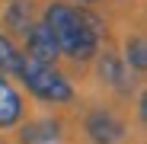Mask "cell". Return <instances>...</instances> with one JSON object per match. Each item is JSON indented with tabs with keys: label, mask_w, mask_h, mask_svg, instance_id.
I'll list each match as a JSON object with an SVG mask.
<instances>
[{
	"label": "cell",
	"mask_w": 147,
	"mask_h": 144,
	"mask_svg": "<svg viewBox=\"0 0 147 144\" xmlns=\"http://www.w3.org/2000/svg\"><path fill=\"white\" fill-rule=\"evenodd\" d=\"M42 26L51 32L58 51L74 58V61H90L99 48V39L90 32V26L80 19V10H74L67 3H48L45 16H42Z\"/></svg>",
	"instance_id": "cell-1"
},
{
	"label": "cell",
	"mask_w": 147,
	"mask_h": 144,
	"mask_svg": "<svg viewBox=\"0 0 147 144\" xmlns=\"http://www.w3.org/2000/svg\"><path fill=\"white\" fill-rule=\"evenodd\" d=\"M16 74L22 77V83L29 87V93L38 96V99H45V103H70L74 99L70 80L61 74V70L48 67V64H38V61L22 58V64H19Z\"/></svg>",
	"instance_id": "cell-2"
},
{
	"label": "cell",
	"mask_w": 147,
	"mask_h": 144,
	"mask_svg": "<svg viewBox=\"0 0 147 144\" xmlns=\"http://www.w3.org/2000/svg\"><path fill=\"white\" fill-rule=\"evenodd\" d=\"M58 55H61V51H58V45H55L51 32H48L42 22H32V26H29V32H26V55H22V58L55 67Z\"/></svg>",
	"instance_id": "cell-3"
},
{
	"label": "cell",
	"mask_w": 147,
	"mask_h": 144,
	"mask_svg": "<svg viewBox=\"0 0 147 144\" xmlns=\"http://www.w3.org/2000/svg\"><path fill=\"white\" fill-rule=\"evenodd\" d=\"M86 135L93 144H118L125 138V125L106 109H96L86 115Z\"/></svg>",
	"instance_id": "cell-4"
},
{
	"label": "cell",
	"mask_w": 147,
	"mask_h": 144,
	"mask_svg": "<svg viewBox=\"0 0 147 144\" xmlns=\"http://www.w3.org/2000/svg\"><path fill=\"white\" fill-rule=\"evenodd\" d=\"M19 118H22V96L0 74V128H13Z\"/></svg>",
	"instance_id": "cell-5"
},
{
	"label": "cell",
	"mask_w": 147,
	"mask_h": 144,
	"mask_svg": "<svg viewBox=\"0 0 147 144\" xmlns=\"http://www.w3.org/2000/svg\"><path fill=\"white\" fill-rule=\"evenodd\" d=\"M22 144H61V125L51 122V118H35V122H26L19 131Z\"/></svg>",
	"instance_id": "cell-6"
},
{
	"label": "cell",
	"mask_w": 147,
	"mask_h": 144,
	"mask_svg": "<svg viewBox=\"0 0 147 144\" xmlns=\"http://www.w3.org/2000/svg\"><path fill=\"white\" fill-rule=\"evenodd\" d=\"M99 77H102L109 87H115V90H121V93H128V74H125V64H121L112 51H102V55H99Z\"/></svg>",
	"instance_id": "cell-7"
},
{
	"label": "cell",
	"mask_w": 147,
	"mask_h": 144,
	"mask_svg": "<svg viewBox=\"0 0 147 144\" xmlns=\"http://www.w3.org/2000/svg\"><path fill=\"white\" fill-rule=\"evenodd\" d=\"M3 22H7V29L19 32V35H26L29 26H32V16H29V3H22V0H13V3L3 10Z\"/></svg>",
	"instance_id": "cell-8"
},
{
	"label": "cell",
	"mask_w": 147,
	"mask_h": 144,
	"mask_svg": "<svg viewBox=\"0 0 147 144\" xmlns=\"http://www.w3.org/2000/svg\"><path fill=\"white\" fill-rule=\"evenodd\" d=\"M19 64H22V51L16 48V42H13L10 35L0 32V74H10V70L16 74Z\"/></svg>",
	"instance_id": "cell-9"
},
{
	"label": "cell",
	"mask_w": 147,
	"mask_h": 144,
	"mask_svg": "<svg viewBox=\"0 0 147 144\" xmlns=\"http://www.w3.org/2000/svg\"><path fill=\"white\" fill-rule=\"evenodd\" d=\"M121 64H128L134 70H144L147 67V45H144L141 35H131L125 42V61H121Z\"/></svg>",
	"instance_id": "cell-10"
},
{
	"label": "cell",
	"mask_w": 147,
	"mask_h": 144,
	"mask_svg": "<svg viewBox=\"0 0 147 144\" xmlns=\"http://www.w3.org/2000/svg\"><path fill=\"white\" fill-rule=\"evenodd\" d=\"M77 3H96V0H77Z\"/></svg>",
	"instance_id": "cell-11"
}]
</instances>
